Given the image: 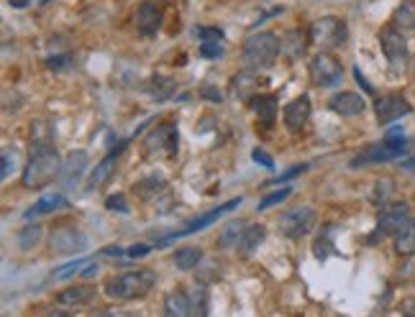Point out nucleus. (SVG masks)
I'll list each match as a JSON object with an SVG mask.
<instances>
[{"label": "nucleus", "instance_id": "obj_41", "mask_svg": "<svg viewBox=\"0 0 415 317\" xmlns=\"http://www.w3.org/2000/svg\"><path fill=\"white\" fill-rule=\"evenodd\" d=\"M200 38L208 41V38H224V33L216 31V28H200Z\"/></svg>", "mask_w": 415, "mask_h": 317}, {"label": "nucleus", "instance_id": "obj_43", "mask_svg": "<svg viewBox=\"0 0 415 317\" xmlns=\"http://www.w3.org/2000/svg\"><path fill=\"white\" fill-rule=\"evenodd\" d=\"M410 164H413V166H415V158H413V161H410Z\"/></svg>", "mask_w": 415, "mask_h": 317}, {"label": "nucleus", "instance_id": "obj_39", "mask_svg": "<svg viewBox=\"0 0 415 317\" xmlns=\"http://www.w3.org/2000/svg\"><path fill=\"white\" fill-rule=\"evenodd\" d=\"M305 169H308L305 164H300V166H293V169H288V171H285V174H282V177L272 179V182H277V184H280V182H290V179H295V174H300V171H305Z\"/></svg>", "mask_w": 415, "mask_h": 317}, {"label": "nucleus", "instance_id": "obj_27", "mask_svg": "<svg viewBox=\"0 0 415 317\" xmlns=\"http://www.w3.org/2000/svg\"><path fill=\"white\" fill-rule=\"evenodd\" d=\"M159 190H164V177L162 174H149V177H144L141 182L134 184V192L141 200H152V197H157Z\"/></svg>", "mask_w": 415, "mask_h": 317}, {"label": "nucleus", "instance_id": "obj_31", "mask_svg": "<svg viewBox=\"0 0 415 317\" xmlns=\"http://www.w3.org/2000/svg\"><path fill=\"white\" fill-rule=\"evenodd\" d=\"M290 195H293V190H290V187H282V190H277V192H272V195L264 197L262 203L256 205V210H269V208H275V205L285 203V200H288Z\"/></svg>", "mask_w": 415, "mask_h": 317}, {"label": "nucleus", "instance_id": "obj_40", "mask_svg": "<svg viewBox=\"0 0 415 317\" xmlns=\"http://www.w3.org/2000/svg\"><path fill=\"white\" fill-rule=\"evenodd\" d=\"M126 251H128V259H139V256H147L152 251V246H131Z\"/></svg>", "mask_w": 415, "mask_h": 317}, {"label": "nucleus", "instance_id": "obj_11", "mask_svg": "<svg viewBox=\"0 0 415 317\" xmlns=\"http://www.w3.org/2000/svg\"><path fill=\"white\" fill-rule=\"evenodd\" d=\"M241 203H243V197H233L231 203H224L221 208H213V210H208V213H203L200 217H195V220L190 222V225H185L182 230H174V233H169L167 238H159V246H167V243H172L174 238H182V235H190V233H198V230H203V228H208V225H213V222L218 220L221 215H226V213H231V210H236V208H241Z\"/></svg>", "mask_w": 415, "mask_h": 317}, {"label": "nucleus", "instance_id": "obj_32", "mask_svg": "<svg viewBox=\"0 0 415 317\" xmlns=\"http://www.w3.org/2000/svg\"><path fill=\"white\" fill-rule=\"evenodd\" d=\"M254 85H256V80L251 75H238L236 80H233V92H238L236 97H249Z\"/></svg>", "mask_w": 415, "mask_h": 317}, {"label": "nucleus", "instance_id": "obj_36", "mask_svg": "<svg viewBox=\"0 0 415 317\" xmlns=\"http://www.w3.org/2000/svg\"><path fill=\"white\" fill-rule=\"evenodd\" d=\"M105 208L118 210V213H128V205L123 203V195H110L108 200H105Z\"/></svg>", "mask_w": 415, "mask_h": 317}, {"label": "nucleus", "instance_id": "obj_4", "mask_svg": "<svg viewBox=\"0 0 415 317\" xmlns=\"http://www.w3.org/2000/svg\"><path fill=\"white\" fill-rule=\"evenodd\" d=\"M282 41L272 31H259L251 33L246 41H243V57L246 62L254 64V67H269L280 57Z\"/></svg>", "mask_w": 415, "mask_h": 317}, {"label": "nucleus", "instance_id": "obj_33", "mask_svg": "<svg viewBox=\"0 0 415 317\" xmlns=\"http://www.w3.org/2000/svg\"><path fill=\"white\" fill-rule=\"evenodd\" d=\"M205 59H216V57H224V44H221V38H208L203 41V49H200Z\"/></svg>", "mask_w": 415, "mask_h": 317}, {"label": "nucleus", "instance_id": "obj_19", "mask_svg": "<svg viewBox=\"0 0 415 317\" xmlns=\"http://www.w3.org/2000/svg\"><path fill=\"white\" fill-rule=\"evenodd\" d=\"M85 166H88V154L75 151L62 161V169H59V179H62L64 187H75L77 179L83 177Z\"/></svg>", "mask_w": 415, "mask_h": 317}, {"label": "nucleus", "instance_id": "obj_17", "mask_svg": "<svg viewBox=\"0 0 415 317\" xmlns=\"http://www.w3.org/2000/svg\"><path fill=\"white\" fill-rule=\"evenodd\" d=\"M98 299V289L93 284H75L67 286L57 294V302L62 307H85Z\"/></svg>", "mask_w": 415, "mask_h": 317}, {"label": "nucleus", "instance_id": "obj_28", "mask_svg": "<svg viewBox=\"0 0 415 317\" xmlns=\"http://www.w3.org/2000/svg\"><path fill=\"white\" fill-rule=\"evenodd\" d=\"M243 225L241 220H231L228 225H226L221 233H218V246L221 248H231V246H238V241H241V233H243Z\"/></svg>", "mask_w": 415, "mask_h": 317}, {"label": "nucleus", "instance_id": "obj_20", "mask_svg": "<svg viewBox=\"0 0 415 317\" xmlns=\"http://www.w3.org/2000/svg\"><path fill=\"white\" fill-rule=\"evenodd\" d=\"M264 238H267V228L264 225H259V222H251V225H246L241 233V241H238V254L243 256V259H249L251 254H254L256 248L262 246Z\"/></svg>", "mask_w": 415, "mask_h": 317}, {"label": "nucleus", "instance_id": "obj_14", "mask_svg": "<svg viewBox=\"0 0 415 317\" xmlns=\"http://www.w3.org/2000/svg\"><path fill=\"white\" fill-rule=\"evenodd\" d=\"M282 121H285L288 131L300 134L303 128L308 126V121H310V97L300 95V97H295V100H290L288 105H285V110H282Z\"/></svg>", "mask_w": 415, "mask_h": 317}, {"label": "nucleus", "instance_id": "obj_42", "mask_svg": "<svg viewBox=\"0 0 415 317\" xmlns=\"http://www.w3.org/2000/svg\"><path fill=\"white\" fill-rule=\"evenodd\" d=\"M8 3H11L13 8H26L28 3H31V0H8Z\"/></svg>", "mask_w": 415, "mask_h": 317}, {"label": "nucleus", "instance_id": "obj_25", "mask_svg": "<svg viewBox=\"0 0 415 317\" xmlns=\"http://www.w3.org/2000/svg\"><path fill=\"white\" fill-rule=\"evenodd\" d=\"M251 105H254L256 115H259V123H262L264 128H269L272 123H275V118H277V97L275 95L256 97Z\"/></svg>", "mask_w": 415, "mask_h": 317}, {"label": "nucleus", "instance_id": "obj_16", "mask_svg": "<svg viewBox=\"0 0 415 317\" xmlns=\"http://www.w3.org/2000/svg\"><path fill=\"white\" fill-rule=\"evenodd\" d=\"M328 108H331L336 115H344V118H357V115L364 113L367 102L362 95L346 90V92H336V95L328 100Z\"/></svg>", "mask_w": 415, "mask_h": 317}, {"label": "nucleus", "instance_id": "obj_1", "mask_svg": "<svg viewBox=\"0 0 415 317\" xmlns=\"http://www.w3.org/2000/svg\"><path fill=\"white\" fill-rule=\"evenodd\" d=\"M59 169H62V158L54 144L46 139H36L31 144V156L26 161L21 182L26 190H41L49 182H54V177H59Z\"/></svg>", "mask_w": 415, "mask_h": 317}, {"label": "nucleus", "instance_id": "obj_35", "mask_svg": "<svg viewBox=\"0 0 415 317\" xmlns=\"http://www.w3.org/2000/svg\"><path fill=\"white\" fill-rule=\"evenodd\" d=\"M313 254H315V259H328V256L333 254L331 238H326V235H320L318 241L313 243Z\"/></svg>", "mask_w": 415, "mask_h": 317}, {"label": "nucleus", "instance_id": "obj_13", "mask_svg": "<svg viewBox=\"0 0 415 317\" xmlns=\"http://www.w3.org/2000/svg\"><path fill=\"white\" fill-rule=\"evenodd\" d=\"M49 243H51V251H57V254H80L88 246V238H85V233L72 228V225H62V228L51 230Z\"/></svg>", "mask_w": 415, "mask_h": 317}, {"label": "nucleus", "instance_id": "obj_6", "mask_svg": "<svg viewBox=\"0 0 415 317\" xmlns=\"http://www.w3.org/2000/svg\"><path fill=\"white\" fill-rule=\"evenodd\" d=\"M315 225V210L308 205H298V208L288 210L280 217V233L290 241H298L303 235H308Z\"/></svg>", "mask_w": 415, "mask_h": 317}, {"label": "nucleus", "instance_id": "obj_30", "mask_svg": "<svg viewBox=\"0 0 415 317\" xmlns=\"http://www.w3.org/2000/svg\"><path fill=\"white\" fill-rule=\"evenodd\" d=\"M395 26L400 28H408V31H415V0H408L395 11Z\"/></svg>", "mask_w": 415, "mask_h": 317}, {"label": "nucleus", "instance_id": "obj_37", "mask_svg": "<svg viewBox=\"0 0 415 317\" xmlns=\"http://www.w3.org/2000/svg\"><path fill=\"white\" fill-rule=\"evenodd\" d=\"M251 154H254V161H256V164H264L267 169H272V166H275V161L269 158V154L264 151V149H254Z\"/></svg>", "mask_w": 415, "mask_h": 317}, {"label": "nucleus", "instance_id": "obj_21", "mask_svg": "<svg viewBox=\"0 0 415 317\" xmlns=\"http://www.w3.org/2000/svg\"><path fill=\"white\" fill-rule=\"evenodd\" d=\"M164 312L172 317L192 315V297L187 289H172L164 297Z\"/></svg>", "mask_w": 415, "mask_h": 317}, {"label": "nucleus", "instance_id": "obj_38", "mask_svg": "<svg viewBox=\"0 0 415 317\" xmlns=\"http://www.w3.org/2000/svg\"><path fill=\"white\" fill-rule=\"evenodd\" d=\"M13 166H16V158H13V154L6 149V151H3V179L11 177V169H13Z\"/></svg>", "mask_w": 415, "mask_h": 317}, {"label": "nucleus", "instance_id": "obj_9", "mask_svg": "<svg viewBox=\"0 0 415 317\" xmlns=\"http://www.w3.org/2000/svg\"><path fill=\"white\" fill-rule=\"evenodd\" d=\"M346 38H349V28L336 16H326L310 26V41L320 46H341L346 44Z\"/></svg>", "mask_w": 415, "mask_h": 317}, {"label": "nucleus", "instance_id": "obj_10", "mask_svg": "<svg viewBox=\"0 0 415 317\" xmlns=\"http://www.w3.org/2000/svg\"><path fill=\"white\" fill-rule=\"evenodd\" d=\"M379 44H382V51L387 62L392 67H403L408 62V41L403 36V28L395 23L390 26H382V31H379Z\"/></svg>", "mask_w": 415, "mask_h": 317}, {"label": "nucleus", "instance_id": "obj_5", "mask_svg": "<svg viewBox=\"0 0 415 317\" xmlns=\"http://www.w3.org/2000/svg\"><path fill=\"white\" fill-rule=\"evenodd\" d=\"M308 75L313 80V85L318 87H331V85H339L341 77H344V67L341 62L333 54H326V51H320L310 59L308 64Z\"/></svg>", "mask_w": 415, "mask_h": 317}, {"label": "nucleus", "instance_id": "obj_12", "mask_svg": "<svg viewBox=\"0 0 415 317\" xmlns=\"http://www.w3.org/2000/svg\"><path fill=\"white\" fill-rule=\"evenodd\" d=\"M374 113H377V123L379 126H387V123L403 118V115L413 113V105L405 100L403 95L397 92H390V95H382L374 100Z\"/></svg>", "mask_w": 415, "mask_h": 317}, {"label": "nucleus", "instance_id": "obj_44", "mask_svg": "<svg viewBox=\"0 0 415 317\" xmlns=\"http://www.w3.org/2000/svg\"><path fill=\"white\" fill-rule=\"evenodd\" d=\"M41 3H49V0H41Z\"/></svg>", "mask_w": 415, "mask_h": 317}, {"label": "nucleus", "instance_id": "obj_8", "mask_svg": "<svg viewBox=\"0 0 415 317\" xmlns=\"http://www.w3.org/2000/svg\"><path fill=\"white\" fill-rule=\"evenodd\" d=\"M179 149V134L172 123H162L147 136V144H144V151L147 156H157V154H164L167 158L177 156Z\"/></svg>", "mask_w": 415, "mask_h": 317}, {"label": "nucleus", "instance_id": "obj_18", "mask_svg": "<svg viewBox=\"0 0 415 317\" xmlns=\"http://www.w3.org/2000/svg\"><path fill=\"white\" fill-rule=\"evenodd\" d=\"M123 146H126V144H121V146L115 149V151H110L108 156L103 158L100 164L93 169V174H90V179H88V190H98V187H103V184L108 182L110 174H113L115 166H118V158H121Z\"/></svg>", "mask_w": 415, "mask_h": 317}, {"label": "nucleus", "instance_id": "obj_29", "mask_svg": "<svg viewBox=\"0 0 415 317\" xmlns=\"http://www.w3.org/2000/svg\"><path fill=\"white\" fill-rule=\"evenodd\" d=\"M41 225H36V222H28L23 230L19 233V248H23V251H31V248H36L38 243H41Z\"/></svg>", "mask_w": 415, "mask_h": 317}, {"label": "nucleus", "instance_id": "obj_3", "mask_svg": "<svg viewBox=\"0 0 415 317\" xmlns=\"http://www.w3.org/2000/svg\"><path fill=\"white\" fill-rule=\"evenodd\" d=\"M408 141H405L403 131H390L379 144H372L364 151H359L357 158L352 161V166H364V164H384V161H392V158L403 156Z\"/></svg>", "mask_w": 415, "mask_h": 317}, {"label": "nucleus", "instance_id": "obj_23", "mask_svg": "<svg viewBox=\"0 0 415 317\" xmlns=\"http://www.w3.org/2000/svg\"><path fill=\"white\" fill-rule=\"evenodd\" d=\"M64 205V197L62 195H44L38 197L36 203L31 205V208L26 210V215L28 220H33V217H41V215H49V213H54V210H59Z\"/></svg>", "mask_w": 415, "mask_h": 317}, {"label": "nucleus", "instance_id": "obj_15", "mask_svg": "<svg viewBox=\"0 0 415 317\" xmlns=\"http://www.w3.org/2000/svg\"><path fill=\"white\" fill-rule=\"evenodd\" d=\"M162 28V8L154 0H144L136 11V31L141 36H154Z\"/></svg>", "mask_w": 415, "mask_h": 317}, {"label": "nucleus", "instance_id": "obj_24", "mask_svg": "<svg viewBox=\"0 0 415 317\" xmlns=\"http://www.w3.org/2000/svg\"><path fill=\"white\" fill-rule=\"evenodd\" d=\"M172 261H174V267L182 269V272H192V269L203 261V251H200L198 246H182L174 251Z\"/></svg>", "mask_w": 415, "mask_h": 317}, {"label": "nucleus", "instance_id": "obj_7", "mask_svg": "<svg viewBox=\"0 0 415 317\" xmlns=\"http://www.w3.org/2000/svg\"><path fill=\"white\" fill-rule=\"evenodd\" d=\"M408 220H410V208L405 203H390V205H384V208L379 210L377 228H374V233L369 235V241L377 243L379 238H384V235H395L397 230L403 228V225Z\"/></svg>", "mask_w": 415, "mask_h": 317}, {"label": "nucleus", "instance_id": "obj_34", "mask_svg": "<svg viewBox=\"0 0 415 317\" xmlns=\"http://www.w3.org/2000/svg\"><path fill=\"white\" fill-rule=\"evenodd\" d=\"M85 261H88V259H75V261H70V264H64V267H59L57 272H54V276H57V279H67V276H75L77 272H83Z\"/></svg>", "mask_w": 415, "mask_h": 317}, {"label": "nucleus", "instance_id": "obj_26", "mask_svg": "<svg viewBox=\"0 0 415 317\" xmlns=\"http://www.w3.org/2000/svg\"><path fill=\"white\" fill-rule=\"evenodd\" d=\"M174 87H177V85H174V80H169V77H162V75H157V77H152V80H149L147 82V95L152 97V100H167V97L172 95L174 92Z\"/></svg>", "mask_w": 415, "mask_h": 317}, {"label": "nucleus", "instance_id": "obj_22", "mask_svg": "<svg viewBox=\"0 0 415 317\" xmlns=\"http://www.w3.org/2000/svg\"><path fill=\"white\" fill-rule=\"evenodd\" d=\"M395 251L400 256H413L415 254V220L410 217L408 222H405L403 228L397 230L395 235Z\"/></svg>", "mask_w": 415, "mask_h": 317}, {"label": "nucleus", "instance_id": "obj_2", "mask_svg": "<svg viewBox=\"0 0 415 317\" xmlns=\"http://www.w3.org/2000/svg\"><path fill=\"white\" fill-rule=\"evenodd\" d=\"M154 281H157V274L152 269H131V272L110 276L103 286V292L108 294V299L131 302V299H141L144 294L152 292Z\"/></svg>", "mask_w": 415, "mask_h": 317}]
</instances>
